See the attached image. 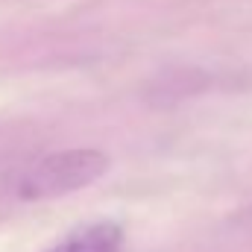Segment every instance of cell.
I'll return each instance as SVG.
<instances>
[{
  "label": "cell",
  "instance_id": "1",
  "mask_svg": "<svg viewBox=\"0 0 252 252\" xmlns=\"http://www.w3.org/2000/svg\"><path fill=\"white\" fill-rule=\"evenodd\" d=\"M109 164L112 158L94 147H73L62 153H50L21 173L15 190L27 202L59 199V196H67L73 190L100 182L109 173Z\"/></svg>",
  "mask_w": 252,
  "mask_h": 252
},
{
  "label": "cell",
  "instance_id": "2",
  "mask_svg": "<svg viewBox=\"0 0 252 252\" xmlns=\"http://www.w3.org/2000/svg\"><path fill=\"white\" fill-rule=\"evenodd\" d=\"M47 252H124V232L112 220H97L70 232Z\"/></svg>",
  "mask_w": 252,
  "mask_h": 252
}]
</instances>
